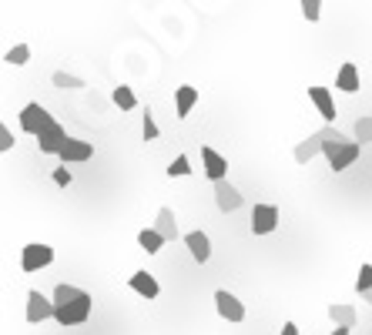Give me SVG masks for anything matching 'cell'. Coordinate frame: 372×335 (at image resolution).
<instances>
[{
    "label": "cell",
    "instance_id": "6da1fadb",
    "mask_svg": "<svg viewBox=\"0 0 372 335\" xmlns=\"http://www.w3.org/2000/svg\"><path fill=\"white\" fill-rule=\"evenodd\" d=\"M325 158H329V168L332 171H346L349 165H355V158L362 154V145L359 141H349L342 131H335L332 124H325V151H322Z\"/></svg>",
    "mask_w": 372,
    "mask_h": 335
},
{
    "label": "cell",
    "instance_id": "7a4b0ae2",
    "mask_svg": "<svg viewBox=\"0 0 372 335\" xmlns=\"http://www.w3.org/2000/svg\"><path fill=\"white\" fill-rule=\"evenodd\" d=\"M91 309H94L91 292H81V295H77L74 302H67V305H57L54 322H57V325H64V329H74V325H84V322L91 318Z\"/></svg>",
    "mask_w": 372,
    "mask_h": 335
},
{
    "label": "cell",
    "instance_id": "3957f363",
    "mask_svg": "<svg viewBox=\"0 0 372 335\" xmlns=\"http://www.w3.org/2000/svg\"><path fill=\"white\" fill-rule=\"evenodd\" d=\"M54 261V248L51 245H44V242H31V245H24L20 248V272H40V268H47Z\"/></svg>",
    "mask_w": 372,
    "mask_h": 335
},
{
    "label": "cell",
    "instance_id": "277c9868",
    "mask_svg": "<svg viewBox=\"0 0 372 335\" xmlns=\"http://www.w3.org/2000/svg\"><path fill=\"white\" fill-rule=\"evenodd\" d=\"M47 124H54V117H51V111H47L44 104H38V101L24 104V111H20V131H24V134H34V138H38Z\"/></svg>",
    "mask_w": 372,
    "mask_h": 335
},
{
    "label": "cell",
    "instance_id": "5b68a950",
    "mask_svg": "<svg viewBox=\"0 0 372 335\" xmlns=\"http://www.w3.org/2000/svg\"><path fill=\"white\" fill-rule=\"evenodd\" d=\"M27 322L31 325H38V322H47V318H54L57 316V305H54V298H47L44 292H38V288H31L27 292Z\"/></svg>",
    "mask_w": 372,
    "mask_h": 335
},
{
    "label": "cell",
    "instance_id": "8992f818",
    "mask_svg": "<svg viewBox=\"0 0 372 335\" xmlns=\"http://www.w3.org/2000/svg\"><path fill=\"white\" fill-rule=\"evenodd\" d=\"M215 309H218V316H222L225 322H245L242 298L235 295V292H228V288H218V292H215Z\"/></svg>",
    "mask_w": 372,
    "mask_h": 335
},
{
    "label": "cell",
    "instance_id": "52a82bcc",
    "mask_svg": "<svg viewBox=\"0 0 372 335\" xmlns=\"http://www.w3.org/2000/svg\"><path fill=\"white\" fill-rule=\"evenodd\" d=\"M67 141H71V134H67V131L54 121V124H47V128L38 134V151H40V154H60Z\"/></svg>",
    "mask_w": 372,
    "mask_h": 335
},
{
    "label": "cell",
    "instance_id": "ba28073f",
    "mask_svg": "<svg viewBox=\"0 0 372 335\" xmlns=\"http://www.w3.org/2000/svg\"><path fill=\"white\" fill-rule=\"evenodd\" d=\"M211 191H215L218 211H225V215H232V211H238V208L245 205V195L232 185V181H218V185H211Z\"/></svg>",
    "mask_w": 372,
    "mask_h": 335
},
{
    "label": "cell",
    "instance_id": "9c48e42d",
    "mask_svg": "<svg viewBox=\"0 0 372 335\" xmlns=\"http://www.w3.org/2000/svg\"><path fill=\"white\" fill-rule=\"evenodd\" d=\"M279 208L275 205H255L252 208V235H272L279 228Z\"/></svg>",
    "mask_w": 372,
    "mask_h": 335
},
{
    "label": "cell",
    "instance_id": "30bf717a",
    "mask_svg": "<svg viewBox=\"0 0 372 335\" xmlns=\"http://www.w3.org/2000/svg\"><path fill=\"white\" fill-rule=\"evenodd\" d=\"M202 171H205V178H211V185H218V181H228V161H225L218 151L211 148V145H205L202 148Z\"/></svg>",
    "mask_w": 372,
    "mask_h": 335
},
{
    "label": "cell",
    "instance_id": "8fae6325",
    "mask_svg": "<svg viewBox=\"0 0 372 335\" xmlns=\"http://www.w3.org/2000/svg\"><path fill=\"white\" fill-rule=\"evenodd\" d=\"M322 151H325V128H318L316 134H309L305 141H298L292 154H296L298 165H309V161H312L316 154H322Z\"/></svg>",
    "mask_w": 372,
    "mask_h": 335
},
{
    "label": "cell",
    "instance_id": "7c38bea8",
    "mask_svg": "<svg viewBox=\"0 0 372 335\" xmlns=\"http://www.w3.org/2000/svg\"><path fill=\"white\" fill-rule=\"evenodd\" d=\"M128 285H131V292H138L145 302H154V298L161 295V285H158V279H154L151 272H145V268H138V272L128 279Z\"/></svg>",
    "mask_w": 372,
    "mask_h": 335
},
{
    "label": "cell",
    "instance_id": "4fadbf2b",
    "mask_svg": "<svg viewBox=\"0 0 372 335\" xmlns=\"http://www.w3.org/2000/svg\"><path fill=\"white\" fill-rule=\"evenodd\" d=\"M57 158H60L64 165H81V161H91V158H94V145H91V141H81V138H71Z\"/></svg>",
    "mask_w": 372,
    "mask_h": 335
},
{
    "label": "cell",
    "instance_id": "5bb4252c",
    "mask_svg": "<svg viewBox=\"0 0 372 335\" xmlns=\"http://www.w3.org/2000/svg\"><path fill=\"white\" fill-rule=\"evenodd\" d=\"M185 248H188V255L198 261V265H205V261L211 259V238H208L205 231H188Z\"/></svg>",
    "mask_w": 372,
    "mask_h": 335
},
{
    "label": "cell",
    "instance_id": "9a60e30c",
    "mask_svg": "<svg viewBox=\"0 0 372 335\" xmlns=\"http://www.w3.org/2000/svg\"><path fill=\"white\" fill-rule=\"evenodd\" d=\"M309 101H312V104H316V111L322 114V121H325V124H332L335 121V101H332V91H329V88H309Z\"/></svg>",
    "mask_w": 372,
    "mask_h": 335
},
{
    "label": "cell",
    "instance_id": "2e32d148",
    "mask_svg": "<svg viewBox=\"0 0 372 335\" xmlns=\"http://www.w3.org/2000/svg\"><path fill=\"white\" fill-rule=\"evenodd\" d=\"M151 228H154L165 242H175V238H178V218H175V208H168V205L158 208V218H154Z\"/></svg>",
    "mask_w": 372,
    "mask_h": 335
},
{
    "label": "cell",
    "instance_id": "e0dca14e",
    "mask_svg": "<svg viewBox=\"0 0 372 335\" xmlns=\"http://www.w3.org/2000/svg\"><path fill=\"white\" fill-rule=\"evenodd\" d=\"M195 104H198V88L181 84V88L175 91V117H178V121H185L188 114L195 111Z\"/></svg>",
    "mask_w": 372,
    "mask_h": 335
},
{
    "label": "cell",
    "instance_id": "ac0fdd59",
    "mask_svg": "<svg viewBox=\"0 0 372 335\" xmlns=\"http://www.w3.org/2000/svg\"><path fill=\"white\" fill-rule=\"evenodd\" d=\"M335 88L342 94H355L362 88V81H359V67H355L353 60H346L342 67H339V74H335Z\"/></svg>",
    "mask_w": 372,
    "mask_h": 335
},
{
    "label": "cell",
    "instance_id": "d6986e66",
    "mask_svg": "<svg viewBox=\"0 0 372 335\" xmlns=\"http://www.w3.org/2000/svg\"><path fill=\"white\" fill-rule=\"evenodd\" d=\"M329 318H332L339 329H355V322H359V312H355V305H346V302H332L329 309Z\"/></svg>",
    "mask_w": 372,
    "mask_h": 335
},
{
    "label": "cell",
    "instance_id": "ffe728a7",
    "mask_svg": "<svg viewBox=\"0 0 372 335\" xmlns=\"http://www.w3.org/2000/svg\"><path fill=\"white\" fill-rule=\"evenodd\" d=\"M138 245H141L148 255H158V252H161L168 242L161 238V235H158V231H154V228H141V231H138Z\"/></svg>",
    "mask_w": 372,
    "mask_h": 335
},
{
    "label": "cell",
    "instance_id": "44dd1931",
    "mask_svg": "<svg viewBox=\"0 0 372 335\" xmlns=\"http://www.w3.org/2000/svg\"><path fill=\"white\" fill-rule=\"evenodd\" d=\"M111 101L121 108V111H134V108H138V94L131 91L128 84H118V88L111 91Z\"/></svg>",
    "mask_w": 372,
    "mask_h": 335
},
{
    "label": "cell",
    "instance_id": "7402d4cb",
    "mask_svg": "<svg viewBox=\"0 0 372 335\" xmlns=\"http://www.w3.org/2000/svg\"><path fill=\"white\" fill-rule=\"evenodd\" d=\"M54 88H60V91H81V88H88V81L77 74H67V71H54Z\"/></svg>",
    "mask_w": 372,
    "mask_h": 335
},
{
    "label": "cell",
    "instance_id": "603a6c76",
    "mask_svg": "<svg viewBox=\"0 0 372 335\" xmlns=\"http://www.w3.org/2000/svg\"><path fill=\"white\" fill-rule=\"evenodd\" d=\"M353 141H359V145H369V141H372V114H362V117H355V124H353Z\"/></svg>",
    "mask_w": 372,
    "mask_h": 335
},
{
    "label": "cell",
    "instance_id": "cb8c5ba5",
    "mask_svg": "<svg viewBox=\"0 0 372 335\" xmlns=\"http://www.w3.org/2000/svg\"><path fill=\"white\" fill-rule=\"evenodd\" d=\"M3 60H7L10 67H24V64H31V44H14V47L3 54Z\"/></svg>",
    "mask_w": 372,
    "mask_h": 335
},
{
    "label": "cell",
    "instance_id": "d4e9b609",
    "mask_svg": "<svg viewBox=\"0 0 372 335\" xmlns=\"http://www.w3.org/2000/svg\"><path fill=\"white\" fill-rule=\"evenodd\" d=\"M165 171H168V178H188L195 168H191V158H188V154H178V158H175Z\"/></svg>",
    "mask_w": 372,
    "mask_h": 335
},
{
    "label": "cell",
    "instance_id": "484cf974",
    "mask_svg": "<svg viewBox=\"0 0 372 335\" xmlns=\"http://www.w3.org/2000/svg\"><path fill=\"white\" fill-rule=\"evenodd\" d=\"M81 292H84V288H77V285H67V281H60L51 298H54V305H67V302H74Z\"/></svg>",
    "mask_w": 372,
    "mask_h": 335
},
{
    "label": "cell",
    "instance_id": "4316f807",
    "mask_svg": "<svg viewBox=\"0 0 372 335\" xmlns=\"http://www.w3.org/2000/svg\"><path fill=\"white\" fill-rule=\"evenodd\" d=\"M158 124H154V114H151V108H145V117H141V138L145 141H158Z\"/></svg>",
    "mask_w": 372,
    "mask_h": 335
},
{
    "label": "cell",
    "instance_id": "83f0119b",
    "mask_svg": "<svg viewBox=\"0 0 372 335\" xmlns=\"http://www.w3.org/2000/svg\"><path fill=\"white\" fill-rule=\"evenodd\" d=\"M355 292H359V295L372 292V265H369V261H366V265L359 268V279H355Z\"/></svg>",
    "mask_w": 372,
    "mask_h": 335
},
{
    "label": "cell",
    "instance_id": "f1b7e54d",
    "mask_svg": "<svg viewBox=\"0 0 372 335\" xmlns=\"http://www.w3.org/2000/svg\"><path fill=\"white\" fill-rule=\"evenodd\" d=\"M298 7H302V17L309 20V24H316L322 17V0H302Z\"/></svg>",
    "mask_w": 372,
    "mask_h": 335
},
{
    "label": "cell",
    "instance_id": "f546056e",
    "mask_svg": "<svg viewBox=\"0 0 372 335\" xmlns=\"http://www.w3.org/2000/svg\"><path fill=\"white\" fill-rule=\"evenodd\" d=\"M51 178H54V185H57V188H67V185H71V181H74V174L67 171V165L54 168V174H51Z\"/></svg>",
    "mask_w": 372,
    "mask_h": 335
},
{
    "label": "cell",
    "instance_id": "4dcf8cb0",
    "mask_svg": "<svg viewBox=\"0 0 372 335\" xmlns=\"http://www.w3.org/2000/svg\"><path fill=\"white\" fill-rule=\"evenodd\" d=\"M14 145H17V141H14V131L7 128V124H0V151H10Z\"/></svg>",
    "mask_w": 372,
    "mask_h": 335
},
{
    "label": "cell",
    "instance_id": "1f68e13d",
    "mask_svg": "<svg viewBox=\"0 0 372 335\" xmlns=\"http://www.w3.org/2000/svg\"><path fill=\"white\" fill-rule=\"evenodd\" d=\"M282 335H298V325L296 322H285V325H282Z\"/></svg>",
    "mask_w": 372,
    "mask_h": 335
},
{
    "label": "cell",
    "instance_id": "d6a6232c",
    "mask_svg": "<svg viewBox=\"0 0 372 335\" xmlns=\"http://www.w3.org/2000/svg\"><path fill=\"white\" fill-rule=\"evenodd\" d=\"M349 332H353V329H339V325H335V329H332L329 335H349Z\"/></svg>",
    "mask_w": 372,
    "mask_h": 335
},
{
    "label": "cell",
    "instance_id": "836d02e7",
    "mask_svg": "<svg viewBox=\"0 0 372 335\" xmlns=\"http://www.w3.org/2000/svg\"><path fill=\"white\" fill-rule=\"evenodd\" d=\"M362 302H369V305H372V292H366V295H362Z\"/></svg>",
    "mask_w": 372,
    "mask_h": 335
}]
</instances>
